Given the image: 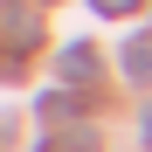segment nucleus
I'll use <instances>...</instances> for the list:
<instances>
[{
  "label": "nucleus",
  "instance_id": "obj_1",
  "mask_svg": "<svg viewBox=\"0 0 152 152\" xmlns=\"http://www.w3.org/2000/svg\"><path fill=\"white\" fill-rule=\"evenodd\" d=\"M124 76H132V83H152V35L124 42Z\"/></svg>",
  "mask_w": 152,
  "mask_h": 152
},
{
  "label": "nucleus",
  "instance_id": "obj_2",
  "mask_svg": "<svg viewBox=\"0 0 152 152\" xmlns=\"http://www.w3.org/2000/svg\"><path fill=\"white\" fill-rule=\"evenodd\" d=\"M90 76H97V48H83V42L62 48V83H90Z\"/></svg>",
  "mask_w": 152,
  "mask_h": 152
},
{
  "label": "nucleus",
  "instance_id": "obj_3",
  "mask_svg": "<svg viewBox=\"0 0 152 152\" xmlns=\"http://www.w3.org/2000/svg\"><path fill=\"white\" fill-rule=\"evenodd\" d=\"M42 42V21L35 14H7V48H35Z\"/></svg>",
  "mask_w": 152,
  "mask_h": 152
},
{
  "label": "nucleus",
  "instance_id": "obj_4",
  "mask_svg": "<svg viewBox=\"0 0 152 152\" xmlns=\"http://www.w3.org/2000/svg\"><path fill=\"white\" fill-rule=\"evenodd\" d=\"M138 0H97V14H132Z\"/></svg>",
  "mask_w": 152,
  "mask_h": 152
},
{
  "label": "nucleus",
  "instance_id": "obj_5",
  "mask_svg": "<svg viewBox=\"0 0 152 152\" xmlns=\"http://www.w3.org/2000/svg\"><path fill=\"white\" fill-rule=\"evenodd\" d=\"M145 145H152V111H145Z\"/></svg>",
  "mask_w": 152,
  "mask_h": 152
}]
</instances>
